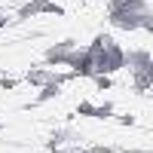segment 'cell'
I'll list each match as a JSON object with an SVG mask.
<instances>
[{
	"label": "cell",
	"mask_w": 153,
	"mask_h": 153,
	"mask_svg": "<svg viewBox=\"0 0 153 153\" xmlns=\"http://www.w3.org/2000/svg\"><path fill=\"white\" fill-rule=\"evenodd\" d=\"M61 83H46V86H40V92H37V104H46V101H52V98H58L61 95Z\"/></svg>",
	"instance_id": "1"
},
{
	"label": "cell",
	"mask_w": 153,
	"mask_h": 153,
	"mask_svg": "<svg viewBox=\"0 0 153 153\" xmlns=\"http://www.w3.org/2000/svg\"><path fill=\"white\" fill-rule=\"evenodd\" d=\"M0 86H3V89H16L19 80H16V76H3V80H0Z\"/></svg>",
	"instance_id": "2"
},
{
	"label": "cell",
	"mask_w": 153,
	"mask_h": 153,
	"mask_svg": "<svg viewBox=\"0 0 153 153\" xmlns=\"http://www.w3.org/2000/svg\"><path fill=\"white\" fill-rule=\"evenodd\" d=\"M9 22H12V16H9V12H3V9H0V31H3V28H6Z\"/></svg>",
	"instance_id": "3"
},
{
	"label": "cell",
	"mask_w": 153,
	"mask_h": 153,
	"mask_svg": "<svg viewBox=\"0 0 153 153\" xmlns=\"http://www.w3.org/2000/svg\"><path fill=\"white\" fill-rule=\"evenodd\" d=\"M3 129H6V126H3V123H0V132H3Z\"/></svg>",
	"instance_id": "4"
}]
</instances>
